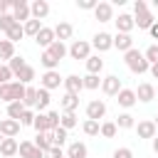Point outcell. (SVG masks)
<instances>
[{
    "label": "cell",
    "mask_w": 158,
    "mask_h": 158,
    "mask_svg": "<svg viewBox=\"0 0 158 158\" xmlns=\"http://www.w3.org/2000/svg\"><path fill=\"white\" fill-rule=\"evenodd\" d=\"M2 138H5V136H2V133H0V143H2Z\"/></svg>",
    "instance_id": "cell-56"
},
{
    "label": "cell",
    "mask_w": 158,
    "mask_h": 158,
    "mask_svg": "<svg viewBox=\"0 0 158 158\" xmlns=\"http://www.w3.org/2000/svg\"><path fill=\"white\" fill-rule=\"evenodd\" d=\"M136 133H138V138H156L158 136V128H156V123H153V118H146V121H138L136 123Z\"/></svg>",
    "instance_id": "cell-9"
},
{
    "label": "cell",
    "mask_w": 158,
    "mask_h": 158,
    "mask_svg": "<svg viewBox=\"0 0 158 158\" xmlns=\"http://www.w3.org/2000/svg\"><path fill=\"white\" fill-rule=\"evenodd\" d=\"M7 10H12V0H0V17L7 15Z\"/></svg>",
    "instance_id": "cell-50"
},
{
    "label": "cell",
    "mask_w": 158,
    "mask_h": 158,
    "mask_svg": "<svg viewBox=\"0 0 158 158\" xmlns=\"http://www.w3.org/2000/svg\"><path fill=\"white\" fill-rule=\"evenodd\" d=\"M20 128H22V123L15 121V118H2V121H0V133H2L5 138H15V136L20 133Z\"/></svg>",
    "instance_id": "cell-13"
},
{
    "label": "cell",
    "mask_w": 158,
    "mask_h": 158,
    "mask_svg": "<svg viewBox=\"0 0 158 158\" xmlns=\"http://www.w3.org/2000/svg\"><path fill=\"white\" fill-rule=\"evenodd\" d=\"M35 116H37V114L27 109V111L22 114V118H20V123H22V126H32V123H35Z\"/></svg>",
    "instance_id": "cell-48"
},
{
    "label": "cell",
    "mask_w": 158,
    "mask_h": 158,
    "mask_svg": "<svg viewBox=\"0 0 158 158\" xmlns=\"http://www.w3.org/2000/svg\"><path fill=\"white\" fill-rule=\"evenodd\" d=\"M15 79H17L20 84H25V86H30V81L35 79V67H30V64H27V67H25V69H22L20 74H15Z\"/></svg>",
    "instance_id": "cell-33"
},
{
    "label": "cell",
    "mask_w": 158,
    "mask_h": 158,
    "mask_svg": "<svg viewBox=\"0 0 158 158\" xmlns=\"http://www.w3.org/2000/svg\"><path fill=\"white\" fill-rule=\"evenodd\" d=\"M81 79H84V89H89V91H94V89H99V86H101L99 74H86V77H81Z\"/></svg>",
    "instance_id": "cell-40"
},
{
    "label": "cell",
    "mask_w": 158,
    "mask_h": 158,
    "mask_svg": "<svg viewBox=\"0 0 158 158\" xmlns=\"http://www.w3.org/2000/svg\"><path fill=\"white\" fill-rule=\"evenodd\" d=\"M40 81H42V89H47V91L59 89V84H64V79L59 77V72H57V69H54V72H44V74L40 77Z\"/></svg>",
    "instance_id": "cell-11"
},
{
    "label": "cell",
    "mask_w": 158,
    "mask_h": 158,
    "mask_svg": "<svg viewBox=\"0 0 158 158\" xmlns=\"http://www.w3.org/2000/svg\"><path fill=\"white\" fill-rule=\"evenodd\" d=\"M15 153H20V143H17L15 138H2V143H0V156L12 158Z\"/></svg>",
    "instance_id": "cell-22"
},
{
    "label": "cell",
    "mask_w": 158,
    "mask_h": 158,
    "mask_svg": "<svg viewBox=\"0 0 158 158\" xmlns=\"http://www.w3.org/2000/svg\"><path fill=\"white\" fill-rule=\"evenodd\" d=\"M25 91H27L25 84H20V81H7V84L0 86V99H2L5 104L22 101V99H25Z\"/></svg>",
    "instance_id": "cell-3"
},
{
    "label": "cell",
    "mask_w": 158,
    "mask_h": 158,
    "mask_svg": "<svg viewBox=\"0 0 158 158\" xmlns=\"http://www.w3.org/2000/svg\"><path fill=\"white\" fill-rule=\"evenodd\" d=\"M116 101H118V106H123V109H131L138 99H136V89H121L118 91V96H116Z\"/></svg>",
    "instance_id": "cell-21"
},
{
    "label": "cell",
    "mask_w": 158,
    "mask_h": 158,
    "mask_svg": "<svg viewBox=\"0 0 158 158\" xmlns=\"http://www.w3.org/2000/svg\"><path fill=\"white\" fill-rule=\"evenodd\" d=\"M81 131H84L86 136H99V133H101V123H99V121H91V118H86V121L81 123Z\"/></svg>",
    "instance_id": "cell-35"
},
{
    "label": "cell",
    "mask_w": 158,
    "mask_h": 158,
    "mask_svg": "<svg viewBox=\"0 0 158 158\" xmlns=\"http://www.w3.org/2000/svg\"><path fill=\"white\" fill-rule=\"evenodd\" d=\"M136 99H138V101H143V104L153 101V99H156V89H153V84H148V81L138 84V89H136Z\"/></svg>",
    "instance_id": "cell-19"
},
{
    "label": "cell",
    "mask_w": 158,
    "mask_h": 158,
    "mask_svg": "<svg viewBox=\"0 0 158 158\" xmlns=\"http://www.w3.org/2000/svg\"><path fill=\"white\" fill-rule=\"evenodd\" d=\"M153 123H156V128H158V116H156V118H153Z\"/></svg>",
    "instance_id": "cell-54"
},
{
    "label": "cell",
    "mask_w": 158,
    "mask_h": 158,
    "mask_svg": "<svg viewBox=\"0 0 158 158\" xmlns=\"http://www.w3.org/2000/svg\"><path fill=\"white\" fill-rule=\"evenodd\" d=\"M114 22H116V32H123V35H131V30L136 27L133 15H128V12H121L118 17H114Z\"/></svg>",
    "instance_id": "cell-12"
},
{
    "label": "cell",
    "mask_w": 158,
    "mask_h": 158,
    "mask_svg": "<svg viewBox=\"0 0 158 158\" xmlns=\"http://www.w3.org/2000/svg\"><path fill=\"white\" fill-rule=\"evenodd\" d=\"M40 62H42V67H44L47 72H54V69L59 67V59H54V57H52V54H49L47 49H44V52L40 54Z\"/></svg>",
    "instance_id": "cell-30"
},
{
    "label": "cell",
    "mask_w": 158,
    "mask_h": 158,
    "mask_svg": "<svg viewBox=\"0 0 158 158\" xmlns=\"http://www.w3.org/2000/svg\"><path fill=\"white\" fill-rule=\"evenodd\" d=\"M81 89H84V79H81V77H77V74L64 77V91H67V94H77V96H79Z\"/></svg>",
    "instance_id": "cell-16"
},
{
    "label": "cell",
    "mask_w": 158,
    "mask_h": 158,
    "mask_svg": "<svg viewBox=\"0 0 158 158\" xmlns=\"http://www.w3.org/2000/svg\"><path fill=\"white\" fill-rule=\"evenodd\" d=\"M116 131H118L116 121H104V123H101V136H104V138H114Z\"/></svg>",
    "instance_id": "cell-42"
},
{
    "label": "cell",
    "mask_w": 158,
    "mask_h": 158,
    "mask_svg": "<svg viewBox=\"0 0 158 158\" xmlns=\"http://www.w3.org/2000/svg\"><path fill=\"white\" fill-rule=\"evenodd\" d=\"M15 57V44L10 40H0V59H12Z\"/></svg>",
    "instance_id": "cell-31"
},
{
    "label": "cell",
    "mask_w": 158,
    "mask_h": 158,
    "mask_svg": "<svg viewBox=\"0 0 158 158\" xmlns=\"http://www.w3.org/2000/svg\"><path fill=\"white\" fill-rule=\"evenodd\" d=\"M133 22H136L138 30H151V25L156 22V17L148 10V2L146 0H136L133 2Z\"/></svg>",
    "instance_id": "cell-1"
},
{
    "label": "cell",
    "mask_w": 158,
    "mask_h": 158,
    "mask_svg": "<svg viewBox=\"0 0 158 158\" xmlns=\"http://www.w3.org/2000/svg\"><path fill=\"white\" fill-rule=\"evenodd\" d=\"M44 158H67V153H64L59 146H52V148L44 153Z\"/></svg>",
    "instance_id": "cell-46"
},
{
    "label": "cell",
    "mask_w": 158,
    "mask_h": 158,
    "mask_svg": "<svg viewBox=\"0 0 158 158\" xmlns=\"http://www.w3.org/2000/svg\"><path fill=\"white\" fill-rule=\"evenodd\" d=\"M12 25H17V20L12 17V12H7V15H2V17H0V30H2V32H7Z\"/></svg>",
    "instance_id": "cell-44"
},
{
    "label": "cell",
    "mask_w": 158,
    "mask_h": 158,
    "mask_svg": "<svg viewBox=\"0 0 158 158\" xmlns=\"http://www.w3.org/2000/svg\"><path fill=\"white\" fill-rule=\"evenodd\" d=\"M114 47L126 54L128 49H133V37H131V35H123V32H116V35H114Z\"/></svg>",
    "instance_id": "cell-18"
},
{
    "label": "cell",
    "mask_w": 158,
    "mask_h": 158,
    "mask_svg": "<svg viewBox=\"0 0 158 158\" xmlns=\"http://www.w3.org/2000/svg\"><path fill=\"white\" fill-rule=\"evenodd\" d=\"M116 126H118V128H133L136 121H133L131 114H118V116H116Z\"/></svg>",
    "instance_id": "cell-41"
},
{
    "label": "cell",
    "mask_w": 158,
    "mask_h": 158,
    "mask_svg": "<svg viewBox=\"0 0 158 158\" xmlns=\"http://www.w3.org/2000/svg\"><path fill=\"white\" fill-rule=\"evenodd\" d=\"M25 111H27V109H25V104H22V101H12V104H7V118L20 121Z\"/></svg>",
    "instance_id": "cell-28"
},
{
    "label": "cell",
    "mask_w": 158,
    "mask_h": 158,
    "mask_svg": "<svg viewBox=\"0 0 158 158\" xmlns=\"http://www.w3.org/2000/svg\"><path fill=\"white\" fill-rule=\"evenodd\" d=\"M104 116H106V104H104L101 99H91V101L86 104V118L99 121V118H104Z\"/></svg>",
    "instance_id": "cell-8"
},
{
    "label": "cell",
    "mask_w": 158,
    "mask_h": 158,
    "mask_svg": "<svg viewBox=\"0 0 158 158\" xmlns=\"http://www.w3.org/2000/svg\"><path fill=\"white\" fill-rule=\"evenodd\" d=\"M35 42L42 47V49H49L54 42H57V35H54V27H42L40 35L35 37Z\"/></svg>",
    "instance_id": "cell-10"
},
{
    "label": "cell",
    "mask_w": 158,
    "mask_h": 158,
    "mask_svg": "<svg viewBox=\"0 0 158 158\" xmlns=\"http://www.w3.org/2000/svg\"><path fill=\"white\" fill-rule=\"evenodd\" d=\"M47 52H49V54H52L54 59H59V62H62V59H64V57L69 54V47H67L64 42H59V40H57V42H54V44H52V47H49Z\"/></svg>",
    "instance_id": "cell-25"
},
{
    "label": "cell",
    "mask_w": 158,
    "mask_h": 158,
    "mask_svg": "<svg viewBox=\"0 0 158 158\" xmlns=\"http://www.w3.org/2000/svg\"><path fill=\"white\" fill-rule=\"evenodd\" d=\"M121 89H123V86H121V79H118L116 74H109V77L101 79V91H104L106 96H118Z\"/></svg>",
    "instance_id": "cell-6"
},
{
    "label": "cell",
    "mask_w": 158,
    "mask_h": 158,
    "mask_svg": "<svg viewBox=\"0 0 158 158\" xmlns=\"http://www.w3.org/2000/svg\"><path fill=\"white\" fill-rule=\"evenodd\" d=\"M153 5H156V7H158V0H153Z\"/></svg>",
    "instance_id": "cell-55"
},
{
    "label": "cell",
    "mask_w": 158,
    "mask_h": 158,
    "mask_svg": "<svg viewBox=\"0 0 158 158\" xmlns=\"http://www.w3.org/2000/svg\"><path fill=\"white\" fill-rule=\"evenodd\" d=\"M35 146L47 153V151L54 146V143H52V131H49V133H37V136H35Z\"/></svg>",
    "instance_id": "cell-29"
},
{
    "label": "cell",
    "mask_w": 158,
    "mask_h": 158,
    "mask_svg": "<svg viewBox=\"0 0 158 158\" xmlns=\"http://www.w3.org/2000/svg\"><path fill=\"white\" fill-rule=\"evenodd\" d=\"M67 138H69V136H67V128H62V126H59V128H54V131H52V143H54V146H59V148H62V146L67 143Z\"/></svg>",
    "instance_id": "cell-38"
},
{
    "label": "cell",
    "mask_w": 158,
    "mask_h": 158,
    "mask_svg": "<svg viewBox=\"0 0 158 158\" xmlns=\"http://www.w3.org/2000/svg\"><path fill=\"white\" fill-rule=\"evenodd\" d=\"M153 153H158V136L153 138Z\"/></svg>",
    "instance_id": "cell-53"
},
{
    "label": "cell",
    "mask_w": 158,
    "mask_h": 158,
    "mask_svg": "<svg viewBox=\"0 0 158 158\" xmlns=\"http://www.w3.org/2000/svg\"><path fill=\"white\" fill-rule=\"evenodd\" d=\"M20 156L22 158H44V151L35 146V141H22L20 143Z\"/></svg>",
    "instance_id": "cell-17"
},
{
    "label": "cell",
    "mask_w": 158,
    "mask_h": 158,
    "mask_svg": "<svg viewBox=\"0 0 158 158\" xmlns=\"http://www.w3.org/2000/svg\"><path fill=\"white\" fill-rule=\"evenodd\" d=\"M69 57L72 59H89L91 57V44L86 42V40H74L72 44H69Z\"/></svg>",
    "instance_id": "cell-4"
},
{
    "label": "cell",
    "mask_w": 158,
    "mask_h": 158,
    "mask_svg": "<svg viewBox=\"0 0 158 158\" xmlns=\"http://www.w3.org/2000/svg\"><path fill=\"white\" fill-rule=\"evenodd\" d=\"M123 62H126V67H128L133 74H146V72H151L148 59H146V57H143V52H138L136 47H133V49H128V52L123 54Z\"/></svg>",
    "instance_id": "cell-2"
},
{
    "label": "cell",
    "mask_w": 158,
    "mask_h": 158,
    "mask_svg": "<svg viewBox=\"0 0 158 158\" xmlns=\"http://www.w3.org/2000/svg\"><path fill=\"white\" fill-rule=\"evenodd\" d=\"M101 69H104V59L99 54H91L86 59V74H101Z\"/></svg>",
    "instance_id": "cell-24"
},
{
    "label": "cell",
    "mask_w": 158,
    "mask_h": 158,
    "mask_svg": "<svg viewBox=\"0 0 158 158\" xmlns=\"http://www.w3.org/2000/svg\"><path fill=\"white\" fill-rule=\"evenodd\" d=\"M12 17H15L20 25H25L27 20H32V15H30V5H27L25 0H12Z\"/></svg>",
    "instance_id": "cell-7"
},
{
    "label": "cell",
    "mask_w": 158,
    "mask_h": 158,
    "mask_svg": "<svg viewBox=\"0 0 158 158\" xmlns=\"http://www.w3.org/2000/svg\"><path fill=\"white\" fill-rule=\"evenodd\" d=\"M96 0H77V7L79 10H96Z\"/></svg>",
    "instance_id": "cell-47"
},
{
    "label": "cell",
    "mask_w": 158,
    "mask_h": 158,
    "mask_svg": "<svg viewBox=\"0 0 158 158\" xmlns=\"http://www.w3.org/2000/svg\"><path fill=\"white\" fill-rule=\"evenodd\" d=\"M30 15H32V20H44L47 15H49V2L47 0H35L32 5H30Z\"/></svg>",
    "instance_id": "cell-14"
},
{
    "label": "cell",
    "mask_w": 158,
    "mask_h": 158,
    "mask_svg": "<svg viewBox=\"0 0 158 158\" xmlns=\"http://www.w3.org/2000/svg\"><path fill=\"white\" fill-rule=\"evenodd\" d=\"M49 101H52V99H49V91L40 86V89H37V114H44L47 106H49Z\"/></svg>",
    "instance_id": "cell-26"
},
{
    "label": "cell",
    "mask_w": 158,
    "mask_h": 158,
    "mask_svg": "<svg viewBox=\"0 0 158 158\" xmlns=\"http://www.w3.org/2000/svg\"><path fill=\"white\" fill-rule=\"evenodd\" d=\"M62 111H77V106H79V96L77 94H67L64 91V96H62Z\"/></svg>",
    "instance_id": "cell-27"
},
{
    "label": "cell",
    "mask_w": 158,
    "mask_h": 158,
    "mask_svg": "<svg viewBox=\"0 0 158 158\" xmlns=\"http://www.w3.org/2000/svg\"><path fill=\"white\" fill-rule=\"evenodd\" d=\"M7 67H10V72H12V74H20V72H22V69L27 67V62H25L22 57H17V54H15V57H12L10 62H7Z\"/></svg>",
    "instance_id": "cell-39"
},
{
    "label": "cell",
    "mask_w": 158,
    "mask_h": 158,
    "mask_svg": "<svg viewBox=\"0 0 158 158\" xmlns=\"http://www.w3.org/2000/svg\"><path fill=\"white\" fill-rule=\"evenodd\" d=\"M86 156H89L86 143H81V141H72V143L67 146V158H86Z\"/></svg>",
    "instance_id": "cell-20"
},
{
    "label": "cell",
    "mask_w": 158,
    "mask_h": 158,
    "mask_svg": "<svg viewBox=\"0 0 158 158\" xmlns=\"http://www.w3.org/2000/svg\"><path fill=\"white\" fill-rule=\"evenodd\" d=\"M5 35H7V40H10L12 44H15V42H20V40L25 37V27H22V25L17 22V25H12V27H10V30H7Z\"/></svg>",
    "instance_id": "cell-32"
},
{
    "label": "cell",
    "mask_w": 158,
    "mask_h": 158,
    "mask_svg": "<svg viewBox=\"0 0 158 158\" xmlns=\"http://www.w3.org/2000/svg\"><path fill=\"white\" fill-rule=\"evenodd\" d=\"M148 32H151V37H153V40H158V20L151 25V30H148Z\"/></svg>",
    "instance_id": "cell-51"
},
{
    "label": "cell",
    "mask_w": 158,
    "mask_h": 158,
    "mask_svg": "<svg viewBox=\"0 0 158 158\" xmlns=\"http://www.w3.org/2000/svg\"><path fill=\"white\" fill-rule=\"evenodd\" d=\"M151 74H153V79H158V64H151Z\"/></svg>",
    "instance_id": "cell-52"
},
{
    "label": "cell",
    "mask_w": 158,
    "mask_h": 158,
    "mask_svg": "<svg viewBox=\"0 0 158 158\" xmlns=\"http://www.w3.org/2000/svg\"><path fill=\"white\" fill-rule=\"evenodd\" d=\"M91 47H94L96 52H109V49L114 47V35H109V32H96V35L91 37Z\"/></svg>",
    "instance_id": "cell-5"
},
{
    "label": "cell",
    "mask_w": 158,
    "mask_h": 158,
    "mask_svg": "<svg viewBox=\"0 0 158 158\" xmlns=\"http://www.w3.org/2000/svg\"><path fill=\"white\" fill-rule=\"evenodd\" d=\"M59 126H62V128H67V131H69V128H74V126H77V114H74V111H62Z\"/></svg>",
    "instance_id": "cell-34"
},
{
    "label": "cell",
    "mask_w": 158,
    "mask_h": 158,
    "mask_svg": "<svg viewBox=\"0 0 158 158\" xmlns=\"http://www.w3.org/2000/svg\"><path fill=\"white\" fill-rule=\"evenodd\" d=\"M22 27H25V35H30V37H37V35H40V30H42L44 25H42L40 20H27Z\"/></svg>",
    "instance_id": "cell-36"
},
{
    "label": "cell",
    "mask_w": 158,
    "mask_h": 158,
    "mask_svg": "<svg viewBox=\"0 0 158 158\" xmlns=\"http://www.w3.org/2000/svg\"><path fill=\"white\" fill-rule=\"evenodd\" d=\"M94 17L99 22H111L114 20V5L111 2H99L96 10H94Z\"/></svg>",
    "instance_id": "cell-15"
},
{
    "label": "cell",
    "mask_w": 158,
    "mask_h": 158,
    "mask_svg": "<svg viewBox=\"0 0 158 158\" xmlns=\"http://www.w3.org/2000/svg\"><path fill=\"white\" fill-rule=\"evenodd\" d=\"M12 77H15V74L10 72V67H7V64H0V86L7 84V81H12Z\"/></svg>",
    "instance_id": "cell-45"
},
{
    "label": "cell",
    "mask_w": 158,
    "mask_h": 158,
    "mask_svg": "<svg viewBox=\"0 0 158 158\" xmlns=\"http://www.w3.org/2000/svg\"><path fill=\"white\" fill-rule=\"evenodd\" d=\"M143 57L148 59V64H158V44H148L146 52H143Z\"/></svg>",
    "instance_id": "cell-43"
},
{
    "label": "cell",
    "mask_w": 158,
    "mask_h": 158,
    "mask_svg": "<svg viewBox=\"0 0 158 158\" xmlns=\"http://www.w3.org/2000/svg\"><path fill=\"white\" fill-rule=\"evenodd\" d=\"M22 104H25V109H32V106H37V89H35V86H27Z\"/></svg>",
    "instance_id": "cell-37"
},
{
    "label": "cell",
    "mask_w": 158,
    "mask_h": 158,
    "mask_svg": "<svg viewBox=\"0 0 158 158\" xmlns=\"http://www.w3.org/2000/svg\"><path fill=\"white\" fill-rule=\"evenodd\" d=\"M54 35H57V40H59V42H64V40H72V35H74V27H72L69 22H57V25H54Z\"/></svg>",
    "instance_id": "cell-23"
},
{
    "label": "cell",
    "mask_w": 158,
    "mask_h": 158,
    "mask_svg": "<svg viewBox=\"0 0 158 158\" xmlns=\"http://www.w3.org/2000/svg\"><path fill=\"white\" fill-rule=\"evenodd\" d=\"M114 158H133V151L126 148V146H123V148H116V151H114Z\"/></svg>",
    "instance_id": "cell-49"
}]
</instances>
